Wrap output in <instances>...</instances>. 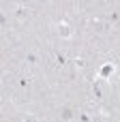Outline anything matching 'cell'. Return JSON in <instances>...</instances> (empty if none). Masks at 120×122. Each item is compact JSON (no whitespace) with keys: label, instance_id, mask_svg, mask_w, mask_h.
Segmentation results:
<instances>
[{"label":"cell","instance_id":"2","mask_svg":"<svg viewBox=\"0 0 120 122\" xmlns=\"http://www.w3.org/2000/svg\"><path fill=\"white\" fill-rule=\"evenodd\" d=\"M26 122H37V120H34V118H28V120H26Z\"/></svg>","mask_w":120,"mask_h":122},{"label":"cell","instance_id":"1","mask_svg":"<svg viewBox=\"0 0 120 122\" xmlns=\"http://www.w3.org/2000/svg\"><path fill=\"white\" fill-rule=\"evenodd\" d=\"M60 34H64V36H69V26H60Z\"/></svg>","mask_w":120,"mask_h":122}]
</instances>
